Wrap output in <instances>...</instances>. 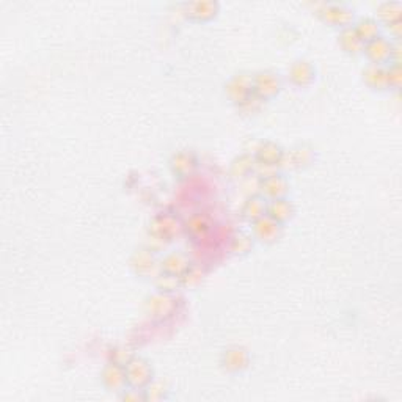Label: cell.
<instances>
[{"label": "cell", "instance_id": "obj_10", "mask_svg": "<svg viewBox=\"0 0 402 402\" xmlns=\"http://www.w3.org/2000/svg\"><path fill=\"white\" fill-rule=\"evenodd\" d=\"M219 3L214 0H198L184 5V15L194 22H209L219 15Z\"/></svg>", "mask_w": 402, "mask_h": 402}, {"label": "cell", "instance_id": "obj_23", "mask_svg": "<svg viewBox=\"0 0 402 402\" xmlns=\"http://www.w3.org/2000/svg\"><path fill=\"white\" fill-rule=\"evenodd\" d=\"M353 28L365 44L380 37V24L374 17H362L355 22Z\"/></svg>", "mask_w": 402, "mask_h": 402}, {"label": "cell", "instance_id": "obj_15", "mask_svg": "<svg viewBox=\"0 0 402 402\" xmlns=\"http://www.w3.org/2000/svg\"><path fill=\"white\" fill-rule=\"evenodd\" d=\"M315 159V151L313 148L308 145H299L296 148H292L290 153H285V159L281 167H286V169L291 170H302L307 169V167L313 162Z\"/></svg>", "mask_w": 402, "mask_h": 402}, {"label": "cell", "instance_id": "obj_27", "mask_svg": "<svg viewBox=\"0 0 402 402\" xmlns=\"http://www.w3.org/2000/svg\"><path fill=\"white\" fill-rule=\"evenodd\" d=\"M156 285H158L160 291H173L176 290L178 285H181V278L160 272L158 277H156Z\"/></svg>", "mask_w": 402, "mask_h": 402}, {"label": "cell", "instance_id": "obj_1", "mask_svg": "<svg viewBox=\"0 0 402 402\" xmlns=\"http://www.w3.org/2000/svg\"><path fill=\"white\" fill-rule=\"evenodd\" d=\"M124 374L128 388L145 390L154 379L153 366L143 357H131L124 363Z\"/></svg>", "mask_w": 402, "mask_h": 402}, {"label": "cell", "instance_id": "obj_19", "mask_svg": "<svg viewBox=\"0 0 402 402\" xmlns=\"http://www.w3.org/2000/svg\"><path fill=\"white\" fill-rule=\"evenodd\" d=\"M160 272L173 275V277L181 278L185 271L190 267L189 258L183 253H169L165 258H162Z\"/></svg>", "mask_w": 402, "mask_h": 402}, {"label": "cell", "instance_id": "obj_11", "mask_svg": "<svg viewBox=\"0 0 402 402\" xmlns=\"http://www.w3.org/2000/svg\"><path fill=\"white\" fill-rule=\"evenodd\" d=\"M101 380H103L104 387L109 390V392H124L126 387H128L124 374V365H119L117 362L107 363L104 369L101 371Z\"/></svg>", "mask_w": 402, "mask_h": 402}, {"label": "cell", "instance_id": "obj_3", "mask_svg": "<svg viewBox=\"0 0 402 402\" xmlns=\"http://www.w3.org/2000/svg\"><path fill=\"white\" fill-rule=\"evenodd\" d=\"M253 158L256 160V169H266V170L274 171L275 169H278V167H281V164H283L285 151L278 143H275L272 140H266L258 145Z\"/></svg>", "mask_w": 402, "mask_h": 402}, {"label": "cell", "instance_id": "obj_14", "mask_svg": "<svg viewBox=\"0 0 402 402\" xmlns=\"http://www.w3.org/2000/svg\"><path fill=\"white\" fill-rule=\"evenodd\" d=\"M249 352L241 346L228 347L224 355H221V366H224V369L230 371V373H242L244 369L249 368Z\"/></svg>", "mask_w": 402, "mask_h": 402}, {"label": "cell", "instance_id": "obj_8", "mask_svg": "<svg viewBox=\"0 0 402 402\" xmlns=\"http://www.w3.org/2000/svg\"><path fill=\"white\" fill-rule=\"evenodd\" d=\"M251 225H253V234L251 236H253L255 241L266 245L275 244L281 237V234H283V225H280L278 221L272 220L267 215L258 219Z\"/></svg>", "mask_w": 402, "mask_h": 402}, {"label": "cell", "instance_id": "obj_9", "mask_svg": "<svg viewBox=\"0 0 402 402\" xmlns=\"http://www.w3.org/2000/svg\"><path fill=\"white\" fill-rule=\"evenodd\" d=\"M363 53L368 57L371 65H383L387 66L392 63L393 57V43L385 37H379L369 43L365 44Z\"/></svg>", "mask_w": 402, "mask_h": 402}, {"label": "cell", "instance_id": "obj_18", "mask_svg": "<svg viewBox=\"0 0 402 402\" xmlns=\"http://www.w3.org/2000/svg\"><path fill=\"white\" fill-rule=\"evenodd\" d=\"M363 82L369 88L383 92L388 90V71L387 66L383 65H368L363 69Z\"/></svg>", "mask_w": 402, "mask_h": 402}, {"label": "cell", "instance_id": "obj_20", "mask_svg": "<svg viewBox=\"0 0 402 402\" xmlns=\"http://www.w3.org/2000/svg\"><path fill=\"white\" fill-rule=\"evenodd\" d=\"M338 43L341 46V49H343L346 53H349V56L352 57L363 53V49H365V43L360 40L353 26L340 30Z\"/></svg>", "mask_w": 402, "mask_h": 402}, {"label": "cell", "instance_id": "obj_22", "mask_svg": "<svg viewBox=\"0 0 402 402\" xmlns=\"http://www.w3.org/2000/svg\"><path fill=\"white\" fill-rule=\"evenodd\" d=\"M266 209H267L266 198L261 196L260 194L250 195L242 205V217L253 224V221L266 215Z\"/></svg>", "mask_w": 402, "mask_h": 402}, {"label": "cell", "instance_id": "obj_28", "mask_svg": "<svg viewBox=\"0 0 402 402\" xmlns=\"http://www.w3.org/2000/svg\"><path fill=\"white\" fill-rule=\"evenodd\" d=\"M387 71H388V88H393V90H398L401 85V65H393L390 63L387 66Z\"/></svg>", "mask_w": 402, "mask_h": 402}, {"label": "cell", "instance_id": "obj_13", "mask_svg": "<svg viewBox=\"0 0 402 402\" xmlns=\"http://www.w3.org/2000/svg\"><path fill=\"white\" fill-rule=\"evenodd\" d=\"M198 169V158L195 153L183 149V151L175 153L170 159V170L175 176L187 178Z\"/></svg>", "mask_w": 402, "mask_h": 402}, {"label": "cell", "instance_id": "obj_12", "mask_svg": "<svg viewBox=\"0 0 402 402\" xmlns=\"http://www.w3.org/2000/svg\"><path fill=\"white\" fill-rule=\"evenodd\" d=\"M290 79L296 87H308L316 79V69L311 62L305 58H299L287 69Z\"/></svg>", "mask_w": 402, "mask_h": 402}, {"label": "cell", "instance_id": "obj_24", "mask_svg": "<svg viewBox=\"0 0 402 402\" xmlns=\"http://www.w3.org/2000/svg\"><path fill=\"white\" fill-rule=\"evenodd\" d=\"M256 169V160L253 156L242 154L233 160L231 164V175L236 179L249 178L250 173H253Z\"/></svg>", "mask_w": 402, "mask_h": 402}, {"label": "cell", "instance_id": "obj_4", "mask_svg": "<svg viewBox=\"0 0 402 402\" xmlns=\"http://www.w3.org/2000/svg\"><path fill=\"white\" fill-rule=\"evenodd\" d=\"M281 92V79L274 71H260L253 76V94L261 101L277 98Z\"/></svg>", "mask_w": 402, "mask_h": 402}, {"label": "cell", "instance_id": "obj_17", "mask_svg": "<svg viewBox=\"0 0 402 402\" xmlns=\"http://www.w3.org/2000/svg\"><path fill=\"white\" fill-rule=\"evenodd\" d=\"M132 267L134 271L142 275V277H158L160 274V264L154 260L153 253L149 250H140L139 253H135L132 258Z\"/></svg>", "mask_w": 402, "mask_h": 402}, {"label": "cell", "instance_id": "obj_25", "mask_svg": "<svg viewBox=\"0 0 402 402\" xmlns=\"http://www.w3.org/2000/svg\"><path fill=\"white\" fill-rule=\"evenodd\" d=\"M401 3L399 2H383L379 8H377V16H379L380 22L385 24L387 27H392L394 24L401 22Z\"/></svg>", "mask_w": 402, "mask_h": 402}, {"label": "cell", "instance_id": "obj_21", "mask_svg": "<svg viewBox=\"0 0 402 402\" xmlns=\"http://www.w3.org/2000/svg\"><path fill=\"white\" fill-rule=\"evenodd\" d=\"M211 220L203 214H195L184 224V231L187 233L194 241H201L203 237H206L209 231H211Z\"/></svg>", "mask_w": 402, "mask_h": 402}, {"label": "cell", "instance_id": "obj_7", "mask_svg": "<svg viewBox=\"0 0 402 402\" xmlns=\"http://www.w3.org/2000/svg\"><path fill=\"white\" fill-rule=\"evenodd\" d=\"M258 192H260V195L266 198V200L283 198L287 195V192H290V183H287V179L283 175L274 171L258 178Z\"/></svg>", "mask_w": 402, "mask_h": 402}, {"label": "cell", "instance_id": "obj_26", "mask_svg": "<svg viewBox=\"0 0 402 402\" xmlns=\"http://www.w3.org/2000/svg\"><path fill=\"white\" fill-rule=\"evenodd\" d=\"M253 241L255 239H253V236H251V234L239 233L233 237L231 249L236 255H245V253H249L251 247H253Z\"/></svg>", "mask_w": 402, "mask_h": 402}, {"label": "cell", "instance_id": "obj_2", "mask_svg": "<svg viewBox=\"0 0 402 402\" xmlns=\"http://www.w3.org/2000/svg\"><path fill=\"white\" fill-rule=\"evenodd\" d=\"M183 230L184 225L175 217V215L170 214L158 215V217L153 219L151 225H149V233H151L154 241H159L162 244L173 241V237L178 236Z\"/></svg>", "mask_w": 402, "mask_h": 402}, {"label": "cell", "instance_id": "obj_16", "mask_svg": "<svg viewBox=\"0 0 402 402\" xmlns=\"http://www.w3.org/2000/svg\"><path fill=\"white\" fill-rule=\"evenodd\" d=\"M294 212H296V209H294V205L286 196L267 200L266 215L272 220L278 221L280 225H285L286 221H290L294 217Z\"/></svg>", "mask_w": 402, "mask_h": 402}, {"label": "cell", "instance_id": "obj_6", "mask_svg": "<svg viewBox=\"0 0 402 402\" xmlns=\"http://www.w3.org/2000/svg\"><path fill=\"white\" fill-rule=\"evenodd\" d=\"M321 19L330 27H337L343 30L346 27H352L353 11L347 8L344 3H327L317 11Z\"/></svg>", "mask_w": 402, "mask_h": 402}, {"label": "cell", "instance_id": "obj_5", "mask_svg": "<svg viewBox=\"0 0 402 402\" xmlns=\"http://www.w3.org/2000/svg\"><path fill=\"white\" fill-rule=\"evenodd\" d=\"M253 94V76L236 74L233 76L225 85V96L237 107L245 103Z\"/></svg>", "mask_w": 402, "mask_h": 402}]
</instances>
